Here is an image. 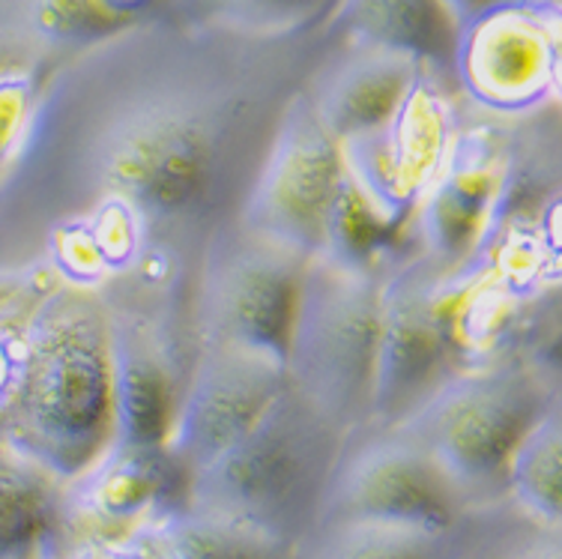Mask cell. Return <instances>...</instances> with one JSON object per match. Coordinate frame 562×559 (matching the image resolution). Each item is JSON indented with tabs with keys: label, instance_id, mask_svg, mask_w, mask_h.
<instances>
[{
	"label": "cell",
	"instance_id": "obj_18",
	"mask_svg": "<svg viewBox=\"0 0 562 559\" xmlns=\"http://www.w3.org/2000/svg\"><path fill=\"white\" fill-rule=\"evenodd\" d=\"M497 0H440V7L449 15V22L454 24V33L461 31L464 24H470L476 15L487 10V7H494Z\"/></svg>",
	"mask_w": 562,
	"mask_h": 559
},
{
	"label": "cell",
	"instance_id": "obj_3",
	"mask_svg": "<svg viewBox=\"0 0 562 559\" xmlns=\"http://www.w3.org/2000/svg\"><path fill=\"white\" fill-rule=\"evenodd\" d=\"M383 272L305 260L293 309L284 380L341 434L366 428L374 387Z\"/></svg>",
	"mask_w": 562,
	"mask_h": 559
},
{
	"label": "cell",
	"instance_id": "obj_13",
	"mask_svg": "<svg viewBox=\"0 0 562 559\" xmlns=\"http://www.w3.org/2000/svg\"><path fill=\"white\" fill-rule=\"evenodd\" d=\"M560 401L541 416L512 455L506 488L539 524L560 521Z\"/></svg>",
	"mask_w": 562,
	"mask_h": 559
},
{
	"label": "cell",
	"instance_id": "obj_17",
	"mask_svg": "<svg viewBox=\"0 0 562 559\" xmlns=\"http://www.w3.org/2000/svg\"><path fill=\"white\" fill-rule=\"evenodd\" d=\"M19 60H43V57H36V54L15 36V31L7 24L3 12H0V69L10 64H19Z\"/></svg>",
	"mask_w": 562,
	"mask_h": 559
},
{
	"label": "cell",
	"instance_id": "obj_9",
	"mask_svg": "<svg viewBox=\"0 0 562 559\" xmlns=\"http://www.w3.org/2000/svg\"><path fill=\"white\" fill-rule=\"evenodd\" d=\"M284 383V366L276 359L198 345L173 404L165 452L186 476L198 473L258 422Z\"/></svg>",
	"mask_w": 562,
	"mask_h": 559
},
{
	"label": "cell",
	"instance_id": "obj_15",
	"mask_svg": "<svg viewBox=\"0 0 562 559\" xmlns=\"http://www.w3.org/2000/svg\"><path fill=\"white\" fill-rule=\"evenodd\" d=\"M165 538L173 559H288L279 538L195 506L168 524Z\"/></svg>",
	"mask_w": 562,
	"mask_h": 559
},
{
	"label": "cell",
	"instance_id": "obj_14",
	"mask_svg": "<svg viewBox=\"0 0 562 559\" xmlns=\"http://www.w3.org/2000/svg\"><path fill=\"white\" fill-rule=\"evenodd\" d=\"M57 279L43 267H0V416L10 407L24 366L27 326Z\"/></svg>",
	"mask_w": 562,
	"mask_h": 559
},
{
	"label": "cell",
	"instance_id": "obj_19",
	"mask_svg": "<svg viewBox=\"0 0 562 559\" xmlns=\"http://www.w3.org/2000/svg\"><path fill=\"white\" fill-rule=\"evenodd\" d=\"M102 3V10L114 15L117 22L123 24H135L144 15V12H150L159 0H99Z\"/></svg>",
	"mask_w": 562,
	"mask_h": 559
},
{
	"label": "cell",
	"instance_id": "obj_8",
	"mask_svg": "<svg viewBox=\"0 0 562 559\" xmlns=\"http://www.w3.org/2000/svg\"><path fill=\"white\" fill-rule=\"evenodd\" d=\"M362 443L345 440L326 484L321 524L362 521L425 533H452L467 496L440 463L401 428H359Z\"/></svg>",
	"mask_w": 562,
	"mask_h": 559
},
{
	"label": "cell",
	"instance_id": "obj_10",
	"mask_svg": "<svg viewBox=\"0 0 562 559\" xmlns=\"http://www.w3.org/2000/svg\"><path fill=\"white\" fill-rule=\"evenodd\" d=\"M422 69L425 64L407 54L345 43L336 57L308 72L303 97L324 130L341 144L383 126L411 93Z\"/></svg>",
	"mask_w": 562,
	"mask_h": 559
},
{
	"label": "cell",
	"instance_id": "obj_4",
	"mask_svg": "<svg viewBox=\"0 0 562 559\" xmlns=\"http://www.w3.org/2000/svg\"><path fill=\"white\" fill-rule=\"evenodd\" d=\"M557 401V368L503 359L454 374L392 428L411 434L467 496L506 488L512 455Z\"/></svg>",
	"mask_w": 562,
	"mask_h": 559
},
{
	"label": "cell",
	"instance_id": "obj_16",
	"mask_svg": "<svg viewBox=\"0 0 562 559\" xmlns=\"http://www.w3.org/2000/svg\"><path fill=\"white\" fill-rule=\"evenodd\" d=\"M446 533L392 524L326 521L321 524V559H440Z\"/></svg>",
	"mask_w": 562,
	"mask_h": 559
},
{
	"label": "cell",
	"instance_id": "obj_5",
	"mask_svg": "<svg viewBox=\"0 0 562 559\" xmlns=\"http://www.w3.org/2000/svg\"><path fill=\"white\" fill-rule=\"evenodd\" d=\"M305 260L237 219L210 234L189 302L195 347H234L284 366Z\"/></svg>",
	"mask_w": 562,
	"mask_h": 559
},
{
	"label": "cell",
	"instance_id": "obj_11",
	"mask_svg": "<svg viewBox=\"0 0 562 559\" xmlns=\"http://www.w3.org/2000/svg\"><path fill=\"white\" fill-rule=\"evenodd\" d=\"M336 24L345 43L407 54L452 78L454 24L440 0H341Z\"/></svg>",
	"mask_w": 562,
	"mask_h": 559
},
{
	"label": "cell",
	"instance_id": "obj_1",
	"mask_svg": "<svg viewBox=\"0 0 562 559\" xmlns=\"http://www.w3.org/2000/svg\"><path fill=\"white\" fill-rule=\"evenodd\" d=\"M0 428L60 479H78L114 440L105 305L57 281L27 326L24 366Z\"/></svg>",
	"mask_w": 562,
	"mask_h": 559
},
{
	"label": "cell",
	"instance_id": "obj_6",
	"mask_svg": "<svg viewBox=\"0 0 562 559\" xmlns=\"http://www.w3.org/2000/svg\"><path fill=\"white\" fill-rule=\"evenodd\" d=\"M454 90L482 120L544 118L560 97V7L557 0H497L454 33Z\"/></svg>",
	"mask_w": 562,
	"mask_h": 559
},
{
	"label": "cell",
	"instance_id": "obj_7",
	"mask_svg": "<svg viewBox=\"0 0 562 559\" xmlns=\"http://www.w3.org/2000/svg\"><path fill=\"white\" fill-rule=\"evenodd\" d=\"M345 177L338 141L303 97V85L281 108L270 144L260 156L237 222L260 237L314 258Z\"/></svg>",
	"mask_w": 562,
	"mask_h": 559
},
{
	"label": "cell",
	"instance_id": "obj_2",
	"mask_svg": "<svg viewBox=\"0 0 562 559\" xmlns=\"http://www.w3.org/2000/svg\"><path fill=\"white\" fill-rule=\"evenodd\" d=\"M345 440L347 434L284 383L234 446L189 476L192 506L288 545L321 521Z\"/></svg>",
	"mask_w": 562,
	"mask_h": 559
},
{
	"label": "cell",
	"instance_id": "obj_12",
	"mask_svg": "<svg viewBox=\"0 0 562 559\" xmlns=\"http://www.w3.org/2000/svg\"><path fill=\"white\" fill-rule=\"evenodd\" d=\"M0 428V559H33L64 521V488Z\"/></svg>",
	"mask_w": 562,
	"mask_h": 559
}]
</instances>
